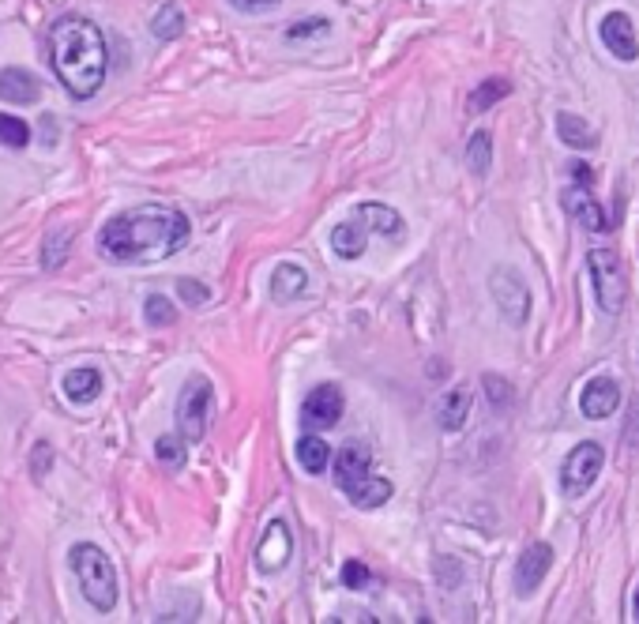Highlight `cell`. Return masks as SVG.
Returning <instances> with one entry per match:
<instances>
[{
  "label": "cell",
  "instance_id": "obj_34",
  "mask_svg": "<svg viewBox=\"0 0 639 624\" xmlns=\"http://www.w3.org/2000/svg\"><path fill=\"white\" fill-rule=\"evenodd\" d=\"M572 177H576V185H594V170L587 166V162H572Z\"/></svg>",
  "mask_w": 639,
  "mask_h": 624
},
{
  "label": "cell",
  "instance_id": "obj_27",
  "mask_svg": "<svg viewBox=\"0 0 639 624\" xmlns=\"http://www.w3.org/2000/svg\"><path fill=\"white\" fill-rule=\"evenodd\" d=\"M143 312H147V324L151 328H170L173 320H177V312H173V305L166 301L162 294H151L147 301H143Z\"/></svg>",
  "mask_w": 639,
  "mask_h": 624
},
{
  "label": "cell",
  "instance_id": "obj_23",
  "mask_svg": "<svg viewBox=\"0 0 639 624\" xmlns=\"http://www.w3.org/2000/svg\"><path fill=\"white\" fill-rule=\"evenodd\" d=\"M151 31H155L158 42H173V38H181L185 34V12L177 8V4H162L151 19Z\"/></svg>",
  "mask_w": 639,
  "mask_h": 624
},
{
  "label": "cell",
  "instance_id": "obj_28",
  "mask_svg": "<svg viewBox=\"0 0 639 624\" xmlns=\"http://www.w3.org/2000/svg\"><path fill=\"white\" fill-rule=\"evenodd\" d=\"M155 455L162 459V463H170V467H181V463H185V437H181V433L162 437L155 444Z\"/></svg>",
  "mask_w": 639,
  "mask_h": 624
},
{
  "label": "cell",
  "instance_id": "obj_32",
  "mask_svg": "<svg viewBox=\"0 0 639 624\" xmlns=\"http://www.w3.org/2000/svg\"><path fill=\"white\" fill-rule=\"evenodd\" d=\"M324 31H328V19H305V23H294V27L286 31V38L297 42V38H312V34H324Z\"/></svg>",
  "mask_w": 639,
  "mask_h": 624
},
{
  "label": "cell",
  "instance_id": "obj_17",
  "mask_svg": "<svg viewBox=\"0 0 639 624\" xmlns=\"http://www.w3.org/2000/svg\"><path fill=\"white\" fill-rule=\"evenodd\" d=\"M305 286H309V275H305V267H297V264H279L275 275H271V297H275L279 305L297 301V297L305 294Z\"/></svg>",
  "mask_w": 639,
  "mask_h": 624
},
{
  "label": "cell",
  "instance_id": "obj_35",
  "mask_svg": "<svg viewBox=\"0 0 639 624\" xmlns=\"http://www.w3.org/2000/svg\"><path fill=\"white\" fill-rule=\"evenodd\" d=\"M632 617L639 621V591H636V606H632Z\"/></svg>",
  "mask_w": 639,
  "mask_h": 624
},
{
  "label": "cell",
  "instance_id": "obj_21",
  "mask_svg": "<svg viewBox=\"0 0 639 624\" xmlns=\"http://www.w3.org/2000/svg\"><path fill=\"white\" fill-rule=\"evenodd\" d=\"M297 463H301V470H309V474H324V470L331 467V448L328 440H320L316 433H305V437L297 440Z\"/></svg>",
  "mask_w": 639,
  "mask_h": 624
},
{
  "label": "cell",
  "instance_id": "obj_20",
  "mask_svg": "<svg viewBox=\"0 0 639 624\" xmlns=\"http://www.w3.org/2000/svg\"><path fill=\"white\" fill-rule=\"evenodd\" d=\"M61 388L72 403H91L102 391V373L98 369H72V373H64Z\"/></svg>",
  "mask_w": 639,
  "mask_h": 624
},
{
  "label": "cell",
  "instance_id": "obj_13",
  "mask_svg": "<svg viewBox=\"0 0 639 624\" xmlns=\"http://www.w3.org/2000/svg\"><path fill=\"white\" fill-rule=\"evenodd\" d=\"M598 38L606 42V49L617 57V61H636L639 57V38H636V27H632V19L628 12H609L602 19V27H598Z\"/></svg>",
  "mask_w": 639,
  "mask_h": 624
},
{
  "label": "cell",
  "instance_id": "obj_24",
  "mask_svg": "<svg viewBox=\"0 0 639 624\" xmlns=\"http://www.w3.org/2000/svg\"><path fill=\"white\" fill-rule=\"evenodd\" d=\"M508 94H512V83H508V79H485L482 87H474V91H470V113H485L489 110V106H497L500 98H508Z\"/></svg>",
  "mask_w": 639,
  "mask_h": 624
},
{
  "label": "cell",
  "instance_id": "obj_25",
  "mask_svg": "<svg viewBox=\"0 0 639 624\" xmlns=\"http://www.w3.org/2000/svg\"><path fill=\"white\" fill-rule=\"evenodd\" d=\"M467 166L474 177H485L493 166V136L489 132H474L467 143Z\"/></svg>",
  "mask_w": 639,
  "mask_h": 624
},
{
  "label": "cell",
  "instance_id": "obj_14",
  "mask_svg": "<svg viewBox=\"0 0 639 624\" xmlns=\"http://www.w3.org/2000/svg\"><path fill=\"white\" fill-rule=\"evenodd\" d=\"M561 203H564V211H568V215H572L579 226H587V230H598V234L613 230L609 215L602 211V207H598V200L591 196V188H587V185H568L561 192Z\"/></svg>",
  "mask_w": 639,
  "mask_h": 624
},
{
  "label": "cell",
  "instance_id": "obj_8",
  "mask_svg": "<svg viewBox=\"0 0 639 624\" xmlns=\"http://www.w3.org/2000/svg\"><path fill=\"white\" fill-rule=\"evenodd\" d=\"M489 294H493V301H497V309L504 312V320L508 324H527L530 316V290L527 282L519 279V271H512V267H497L493 275H489Z\"/></svg>",
  "mask_w": 639,
  "mask_h": 624
},
{
  "label": "cell",
  "instance_id": "obj_12",
  "mask_svg": "<svg viewBox=\"0 0 639 624\" xmlns=\"http://www.w3.org/2000/svg\"><path fill=\"white\" fill-rule=\"evenodd\" d=\"M290 553H294L290 527H286L282 519H271V523H267V531H264V538H260V546H256V568H260L264 576H271V572L286 568Z\"/></svg>",
  "mask_w": 639,
  "mask_h": 624
},
{
  "label": "cell",
  "instance_id": "obj_19",
  "mask_svg": "<svg viewBox=\"0 0 639 624\" xmlns=\"http://www.w3.org/2000/svg\"><path fill=\"white\" fill-rule=\"evenodd\" d=\"M467 414H470V391L467 388H452L437 406V422H440L444 433H459L463 422H467Z\"/></svg>",
  "mask_w": 639,
  "mask_h": 624
},
{
  "label": "cell",
  "instance_id": "obj_16",
  "mask_svg": "<svg viewBox=\"0 0 639 624\" xmlns=\"http://www.w3.org/2000/svg\"><path fill=\"white\" fill-rule=\"evenodd\" d=\"M331 249L339 252L343 260H358L361 252L369 249V226L354 215V219H346L335 226V234H331Z\"/></svg>",
  "mask_w": 639,
  "mask_h": 624
},
{
  "label": "cell",
  "instance_id": "obj_31",
  "mask_svg": "<svg viewBox=\"0 0 639 624\" xmlns=\"http://www.w3.org/2000/svg\"><path fill=\"white\" fill-rule=\"evenodd\" d=\"M177 294H181V301H185V305H203V301L211 297L196 279H181V282H177Z\"/></svg>",
  "mask_w": 639,
  "mask_h": 624
},
{
  "label": "cell",
  "instance_id": "obj_1",
  "mask_svg": "<svg viewBox=\"0 0 639 624\" xmlns=\"http://www.w3.org/2000/svg\"><path fill=\"white\" fill-rule=\"evenodd\" d=\"M192 237V226L181 211L162 203H143L102 226L98 252L110 264H155L181 252Z\"/></svg>",
  "mask_w": 639,
  "mask_h": 624
},
{
  "label": "cell",
  "instance_id": "obj_15",
  "mask_svg": "<svg viewBox=\"0 0 639 624\" xmlns=\"http://www.w3.org/2000/svg\"><path fill=\"white\" fill-rule=\"evenodd\" d=\"M42 94V83L27 68H0V98L12 106H34Z\"/></svg>",
  "mask_w": 639,
  "mask_h": 624
},
{
  "label": "cell",
  "instance_id": "obj_9",
  "mask_svg": "<svg viewBox=\"0 0 639 624\" xmlns=\"http://www.w3.org/2000/svg\"><path fill=\"white\" fill-rule=\"evenodd\" d=\"M346 410V399H343V388H335V384H316V388L305 395V406H301V422L305 429H331V425H339Z\"/></svg>",
  "mask_w": 639,
  "mask_h": 624
},
{
  "label": "cell",
  "instance_id": "obj_6",
  "mask_svg": "<svg viewBox=\"0 0 639 624\" xmlns=\"http://www.w3.org/2000/svg\"><path fill=\"white\" fill-rule=\"evenodd\" d=\"M215 403V388L207 376H192L185 388H181V403H177V433L196 444L207 433V414Z\"/></svg>",
  "mask_w": 639,
  "mask_h": 624
},
{
  "label": "cell",
  "instance_id": "obj_3",
  "mask_svg": "<svg viewBox=\"0 0 639 624\" xmlns=\"http://www.w3.org/2000/svg\"><path fill=\"white\" fill-rule=\"evenodd\" d=\"M335 485L346 493V500L354 508H380L391 500V482L388 478H376L373 474V455L365 444H346L335 452Z\"/></svg>",
  "mask_w": 639,
  "mask_h": 624
},
{
  "label": "cell",
  "instance_id": "obj_2",
  "mask_svg": "<svg viewBox=\"0 0 639 624\" xmlns=\"http://www.w3.org/2000/svg\"><path fill=\"white\" fill-rule=\"evenodd\" d=\"M49 61H53V72L64 83V91L76 102H87L106 83L110 46L91 19L64 16L53 23V34H49Z\"/></svg>",
  "mask_w": 639,
  "mask_h": 624
},
{
  "label": "cell",
  "instance_id": "obj_30",
  "mask_svg": "<svg viewBox=\"0 0 639 624\" xmlns=\"http://www.w3.org/2000/svg\"><path fill=\"white\" fill-rule=\"evenodd\" d=\"M485 391H489V399H493V406H512V388L504 384V380H497V376H485Z\"/></svg>",
  "mask_w": 639,
  "mask_h": 624
},
{
  "label": "cell",
  "instance_id": "obj_18",
  "mask_svg": "<svg viewBox=\"0 0 639 624\" xmlns=\"http://www.w3.org/2000/svg\"><path fill=\"white\" fill-rule=\"evenodd\" d=\"M354 215H358L369 230H376V234L403 237V215H399L395 207H388V203H361Z\"/></svg>",
  "mask_w": 639,
  "mask_h": 624
},
{
  "label": "cell",
  "instance_id": "obj_4",
  "mask_svg": "<svg viewBox=\"0 0 639 624\" xmlns=\"http://www.w3.org/2000/svg\"><path fill=\"white\" fill-rule=\"evenodd\" d=\"M68 564H72V576H76L79 591L91 602L94 613H113L121 602V587H117V572H113L110 557L94 542H76L68 553Z\"/></svg>",
  "mask_w": 639,
  "mask_h": 624
},
{
  "label": "cell",
  "instance_id": "obj_26",
  "mask_svg": "<svg viewBox=\"0 0 639 624\" xmlns=\"http://www.w3.org/2000/svg\"><path fill=\"white\" fill-rule=\"evenodd\" d=\"M34 140V128L27 121H19L12 113H0V143L4 147H12V151H23V147H31Z\"/></svg>",
  "mask_w": 639,
  "mask_h": 624
},
{
  "label": "cell",
  "instance_id": "obj_10",
  "mask_svg": "<svg viewBox=\"0 0 639 624\" xmlns=\"http://www.w3.org/2000/svg\"><path fill=\"white\" fill-rule=\"evenodd\" d=\"M553 568V546L549 542H530L519 561H515V594L519 598H530V594L542 587L546 572Z\"/></svg>",
  "mask_w": 639,
  "mask_h": 624
},
{
  "label": "cell",
  "instance_id": "obj_7",
  "mask_svg": "<svg viewBox=\"0 0 639 624\" xmlns=\"http://www.w3.org/2000/svg\"><path fill=\"white\" fill-rule=\"evenodd\" d=\"M602 463H606L602 444H594V440H583V444H576L572 452L564 455V463H561V493H564V497H583V493H587V489L598 482Z\"/></svg>",
  "mask_w": 639,
  "mask_h": 624
},
{
  "label": "cell",
  "instance_id": "obj_11",
  "mask_svg": "<svg viewBox=\"0 0 639 624\" xmlns=\"http://www.w3.org/2000/svg\"><path fill=\"white\" fill-rule=\"evenodd\" d=\"M617 406H621V384L613 376H594L579 391V410L591 422H602L609 414H617Z\"/></svg>",
  "mask_w": 639,
  "mask_h": 624
},
{
  "label": "cell",
  "instance_id": "obj_22",
  "mask_svg": "<svg viewBox=\"0 0 639 624\" xmlns=\"http://www.w3.org/2000/svg\"><path fill=\"white\" fill-rule=\"evenodd\" d=\"M557 136H561L568 147H576V151H591L598 136H594V128L576 117V113H557Z\"/></svg>",
  "mask_w": 639,
  "mask_h": 624
},
{
  "label": "cell",
  "instance_id": "obj_5",
  "mask_svg": "<svg viewBox=\"0 0 639 624\" xmlns=\"http://www.w3.org/2000/svg\"><path fill=\"white\" fill-rule=\"evenodd\" d=\"M587 267H591L594 294H598V305H602V312H609V316H613V312H621L624 297H628L621 256L602 245V249L587 252Z\"/></svg>",
  "mask_w": 639,
  "mask_h": 624
},
{
  "label": "cell",
  "instance_id": "obj_29",
  "mask_svg": "<svg viewBox=\"0 0 639 624\" xmlns=\"http://www.w3.org/2000/svg\"><path fill=\"white\" fill-rule=\"evenodd\" d=\"M343 587H350V591H365V587H369V568H365V564L361 561H346L343 564Z\"/></svg>",
  "mask_w": 639,
  "mask_h": 624
},
{
  "label": "cell",
  "instance_id": "obj_33",
  "mask_svg": "<svg viewBox=\"0 0 639 624\" xmlns=\"http://www.w3.org/2000/svg\"><path fill=\"white\" fill-rule=\"evenodd\" d=\"M237 12H264L271 4H279V0H230Z\"/></svg>",
  "mask_w": 639,
  "mask_h": 624
}]
</instances>
